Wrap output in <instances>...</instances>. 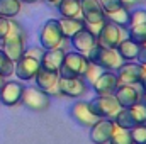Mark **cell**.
<instances>
[{
    "label": "cell",
    "instance_id": "cell-25",
    "mask_svg": "<svg viewBox=\"0 0 146 144\" xmlns=\"http://www.w3.org/2000/svg\"><path fill=\"white\" fill-rule=\"evenodd\" d=\"M21 9H22L21 0H0V17L14 19V17H17Z\"/></svg>",
    "mask_w": 146,
    "mask_h": 144
},
{
    "label": "cell",
    "instance_id": "cell-7",
    "mask_svg": "<svg viewBox=\"0 0 146 144\" xmlns=\"http://www.w3.org/2000/svg\"><path fill=\"white\" fill-rule=\"evenodd\" d=\"M90 85L87 83L85 78L76 76V78H60L56 83L58 95L68 97V98H80L88 92Z\"/></svg>",
    "mask_w": 146,
    "mask_h": 144
},
{
    "label": "cell",
    "instance_id": "cell-16",
    "mask_svg": "<svg viewBox=\"0 0 146 144\" xmlns=\"http://www.w3.org/2000/svg\"><path fill=\"white\" fill-rule=\"evenodd\" d=\"M70 114H72V117L80 124V126H83V127H92L97 120H99V117L92 112V108L88 105V102H85V100H78V102H75L72 105V110H70Z\"/></svg>",
    "mask_w": 146,
    "mask_h": 144
},
{
    "label": "cell",
    "instance_id": "cell-12",
    "mask_svg": "<svg viewBox=\"0 0 146 144\" xmlns=\"http://www.w3.org/2000/svg\"><path fill=\"white\" fill-rule=\"evenodd\" d=\"M39 68H41V63H39L37 58L24 54L21 59H17L14 63V75L21 81H33L36 73L39 71Z\"/></svg>",
    "mask_w": 146,
    "mask_h": 144
},
{
    "label": "cell",
    "instance_id": "cell-19",
    "mask_svg": "<svg viewBox=\"0 0 146 144\" xmlns=\"http://www.w3.org/2000/svg\"><path fill=\"white\" fill-rule=\"evenodd\" d=\"M58 80H60V75H58V73L44 70V68H39V71H37L36 76H34L36 87L39 90L49 93V95H58V90H56Z\"/></svg>",
    "mask_w": 146,
    "mask_h": 144
},
{
    "label": "cell",
    "instance_id": "cell-31",
    "mask_svg": "<svg viewBox=\"0 0 146 144\" xmlns=\"http://www.w3.org/2000/svg\"><path fill=\"white\" fill-rule=\"evenodd\" d=\"M138 22H146V10L139 7L131 10V24H138Z\"/></svg>",
    "mask_w": 146,
    "mask_h": 144
},
{
    "label": "cell",
    "instance_id": "cell-10",
    "mask_svg": "<svg viewBox=\"0 0 146 144\" xmlns=\"http://www.w3.org/2000/svg\"><path fill=\"white\" fill-rule=\"evenodd\" d=\"M95 36H97V44L99 46H104V48H109V49H115L119 41L122 39V29L119 26H115L114 22H110V20L106 19V22L102 24V27L99 29V32Z\"/></svg>",
    "mask_w": 146,
    "mask_h": 144
},
{
    "label": "cell",
    "instance_id": "cell-18",
    "mask_svg": "<svg viewBox=\"0 0 146 144\" xmlns=\"http://www.w3.org/2000/svg\"><path fill=\"white\" fill-rule=\"evenodd\" d=\"M65 54H66V49H65L63 46H61V48H54V49L42 51V54H41V58H39L41 68L58 73L60 68H61V65H63Z\"/></svg>",
    "mask_w": 146,
    "mask_h": 144
},
{
    "label": "cell",
    "instance_id": "cell-33",
    "mask_svg": "<svg viewBox=\"0 0 146 144\" xmlns=\"http://www.w3.org/2000/svg\"><path fill=\"white\" fill-rule=\"evenodd\" d=\"M9 31H10V19L0 17V42L3 41V37L9 34Z\"/></svg>",
    "mask_w": 146,
    "mask_h": 144
},
{
    "label": "cell",
    "instance_id": "cell-17",
    "mask_svg": "<svg viewBox=\"0 0 146 144\" xmlns=\"http://www.w3.org/2000/svg\"><path fill=\"white\" fill-rule=\"evenodd\" d=\"M112 127L114 122L112 119H99L90 129V141L94 144H109L110 141V134H112Z\"/></svg>",
    "mask_w": 146,
    "mask_h": 144
},
{
    "label": "cell",
    "instance_id": "cell-5",
    "mask_svg": "<svg viewBox=\"0 0 146 144\" xmlns=\"http://www.w3.org/2000/svg\"><path fill=\"white\" fill-rule=\"evenodd\" d=\"M63 41H65V37L61 34L60 20L58 19H48L39 31V46L44 51H48V49L61 48Z\"/></svg>",
    "mask_w": 146,
    "mask_h": 144
},
{
    "label": "cell",
    "instance_id": "cell-32",
    "mask_svg": "<svg viewBox=\"0 0 146 144\" xmlns=\"http://www.w3.org/2000/svg\"><path fill=\"white\" fill-rule=\"evenodd\" d=\"M99 3H100V7L104 9L106 14L115 10V9H119V7H122L121 5V0H99Z\"/></svg>",
    "mask_w": 146,
    "mask_h": 144
},
{
    "label": "cell",
    "instance_id": "cell-24",
    "mask_svg": "<svg viewBox=\"0 0 146 144\" xmlns=\"http://www.w3.org/2000/svg\"><path fill=\"white\" fill-rule=\"evenodd\" d=\"M112 122H114L117 127H122V129H133V127L138 124L136 119H134V115H133V112H131V108H121V110L114 115Z\"/></svg>",
    "mask_w": 146,
    "mask_h": 144
},
{
    "label": "cell",
    "instance_id": "cell-26",
    "mask_svg": "<svg viewBox=\"0 0 146 144\" xmlns=\"http://www.w3.org/2000/svg\"><path fill=\"white\" fill-rule=\"evenodd\" d=\"M127 37L131 41H134L136 44H145L146 42V22H138V24H131L127 29Z\"/></svg>",
    "mask_w": 146,
    "mask_h": 144
},
{
    "label": "cell",
    "instance_id": "cell-8",
    "mask_svg": "<svg viewBox=\"0 0 146 144\" xmlns=\"http://www.w3.org/2000/svg\"><path fill=\"white\" fill-rule=\"evenodd\" d=\"M88 105L99 119H114V115L121 110L114 95H97L88 102Z\"/></svg>",
    "mask_w": 146,
    "mask_h": 144
},
{
    "label": "cell",
    "instance_id": "cell-11",
    "mask_svg": "<svg viewBox=\"0 0 146 144\" xmlns=\"http://www.w3.org/2000/svg\"><path fill=\"white\" fill-rule=\"evenodd\" d=\"M26 85L17 80V81H5L0 88V102L5 107H15L21 104L22 95H24Z\"/></svg>",
    "mask_w": 146,
    "mask_h": 144
},
{
    "label": "cell",
    "instance_id": "cell-41",
    "mask_svg": "<svg viewBox=\"0 0 146 144\" xmlns=\"http://www.w3.org/2000/svg\"><path fill=\"white\" fill-rule=\"evenodd\" d=\"M3 83H5V78H3V76H0V88H2V85H3Z\"/></svg>",
    "mask_w": 146,
    "mask_h": 144
},
{
    "label": "cell",
    "instance_id": "cell-36",
    "mask_svg": "<svg viewBox=\"0 0 146 144\" xmlns=\"http://www.w3.org/2000/svg\"><path fill=\"white\" fill-rule=\"evenodd\" d=\"M138 63L146 65V42L139 46V54H138Z\"/></svg>",
    "mask_w": 146,
    "mask_h": 144
},
{
    "label": "cell",
    "instance_id": "cell-38",
    "mask_svg": "<svg viewBox=\"0 0 146 144\" xmlns=\"http://www.w3.org/2000/svg\"><path fill=\"white\" fill-rule=\"evenodd\" d=\"M46 2H48L49 5H58V2H60V0H46Z\"/></svg>",
    "mask_w": 146,
    "mask_h": 144
},
{
    "label": "cell",
    "instance_id": "cell-23",
    "mask_svg": "<svg viewBox=\"0 0 146 144\" xmlns=\"http://www.w3.org/2000/svg\"><path fill=\"white\" fill-rule=\"evenodd\" d=\"M60 20V27H61V34L63 37L68 41V39H72L78 31H82L83 27H85V22L82 20V19H65V17H61V19H58Z\"/></svg>",
    "mask_w": 146,
    "mask_h": 144
},
{
    "label": "cell",
    "instance_id": "cell-37",
    "mask_svg": "<svg viewBox=\"0 0 146 144\" xmlns=\"http://www.w3.org/2000/svg\"><path fill=\"white\" fill-rule=\"evenodd\" d=\"M138 85H139V88H141V92H146V73L143 75V78L139 80V83H138Z\"/></svg>",
    "mask_w": 146,
    "mask_h": 144
},
{
    "label": "cell",
    "instance_id": "cell-40",
    "mask_svg": "<svg viewBox=\"0 0 146 144\" xmlns=\"http://www.w3.org/2000/svg\"><path fill=\"white\" fill-rule=\"evenodd\" d=\"M141 100L146 104V92H141Z\"/></svg>",
    "mask_w": 146,
    "mask_h": 144
},
{
    "label": "cell",
    "instance_id": "cell-29",
    "mask_svg": "<svg viewBox=\"0 0 146 144\" xmlns=\"http://www.w3.org/2000/svg\"><path fill=\"white\" fill-rule=\"evenodd\" d=\"M129 132L134 144H146V124H136L133 129H129Z\"/></svg>",
    "mask_w": 146,
    "mask_h": 144
},
{
    "label": "cell",
    "instance_id": "cell-28",
    "mask_svg": "<svg viewBox=\"0 0 146 144\" xmlns=\"http://www.w3.org/2000/svg\"><path fill=\"white\" fill-rule=\"evenodd\" d=\"M14 75V61L3 53V49L0 48V76L9 78Z\"/></svg>",
    "mask_w": 146,
    "mask_h": 144
},
{
    "label": "cell",
    "instance_id": "cell-15",
    "mask_svg": "<svg viewBox=\"0 0 146 144\" xmlns=\"http://www.w3.org/2000/svg\"><path fill=\"white\" fill-rule=\"evenodd\" d=\"M68 42L72 44L73 51H78V53H82L83 56L97 44V36H95V32H92L88 27H83L82 31H78L72 39H68Z\"/></svg>",
    "mask_w": 146,
    "mask_h": 144
},
{
    "label": "cell",
    "instance_id": "cell-30",
    "mask_svg": "<svg viewBox=\"0 0 146 144\" xmlns=\"http://www.w3.org/2000/svg\"><path fill=\"white\" fill-rule=\"evenodd\" d=\"M129 108H131V112H133V115H134L138 124H146V104L143 100L136 102L133 107H129Z\"/></svg>",
    "mask_w": 146,
    "mask_h": 144
},
{
    "label": "cell",
    "instance_id": "cell-35",
    "mask_svg": "<svg viewBox=\"0 0 146 144\" xmlns=\"http://www.w3.org/2000/svg\"><path fill=\"white\" fill-rule=\"evenodd\" d=\"M42 51H44V49H42L41 46H39V48H26L24 54H26V56H33V58H37V59H39L41 54H42Z\"/></svg>",
    "mask_w": 146,
    "mask_h": 144
},
{
    "label": "cell",
    "instance_id": "cell-6",
    "mask_svg": "<svg viewBox=\"0 0 146 144\" xmlns=\"http://www.w3.org/2000/svg\"><path fill=\"white\" fill-rule=\"evenodd\" d=\"M21 104L33 112H46L51 105V95L37 87H26Z\"/></svg>",
    "mask_w": 146,
    "mask_h": 144
},
{
    "label": "cell",
    "instance_id": "cell-22",
    "mask_svg": "<svg viewBox=\"0 0 146 144\" xmlns=\"http://www.w3.org/2000/svg\"><path fill=\"white\" fill-rule=\"evenodd\" d=\"M106 19L110 20V22H114L115 26H119L121 29H129V26H131V10H127V9H124V7H119V9H115V10H112V12H107L106 14Z\"/></svg>",
    "mask_w": 146,
    "mask_h": 144
},
{
    "label": "cell",
    "instance_id": "cell-14",
    "mask_svg": "<svg viewBox=\"0 0 146 144\" xmlns=\"http://www.w3.org/2000/svg\"><path fill=\"white\" fill-rule=\"evenodd\" d=\"M114 98L121 108H129L141 100V88L138 85H119L114 92Z\"/></svg>",
    "mask_w": 146,
    "mask_h": 144
},
{
    "label": "cell",
    "instance_id": "cell-1",
    "mask_svg": "<svg viewBox=\"0 0 146 144\" xmlns=\"http://www.w3.org/2000/svg\"><path fill=\"white\" fill-rule=\"evenodd\" d=\"M26 42H27V32H26V29L19 22H15L14 19H10V31H9L7 36L3 37V41L0 42L3 53L15 63L17 59H21L24 56V51L27 48Z\"/></svg>",
    "mask_w": 146,
    "mask_h": 144
},
{
    "label": "cell",
    "instance_id": "cell-20",
    "mask_svg": "<svg viewBox=\"0 0 146 144\" xmlns=\"http://www.w3.org/2000/svg\"><path fill=\"white\" fill-rule=\"evenodd\" d=\"M115 51L119 53V56L122 58V61H136L138 54H139V44H136L129 37H122L119 41Z\"/></svg>",
    "mask_w": 146,
    "mask_h": 144
},
{
    "label": "cell",
    "instance_id": "cell-27",
    "mask_svg": "<svg viewBox=\"0 0 146 144\" xmlns=\"http://www.w3.org/2000/svg\"><path fill=\"white\" fill-rule=\"evenodd\" d=\"M109 144H134V141H133V137H131L129 129H122V127H117V126L114 124Z\"/></svg>",
    "mask_w": 146,
    "mask_h": 144
},
{
    "label": "cell",
    "instance_id": "cell-3",
    "mask_svg": "<svg viewBox=\"0 0 146 144\" xmlns=\"http://www.w3.org/2000/svg\"><path fill=\"white\" fill-rule=\"evenodd\" d=\"M90 61L78 51H66L63 65L60 68V78H76V76H85L87 68H88Z\"/></svg>",
    "mask_w": 146,
    "mask_h": 144
},
{
    "label": "cell",
    "instance_id": "cell-4",
    "mask_svg": "<svg viewBox=\"0 0 146 144\" xmlns=\"http://www.w3.org/2000/svg\"><path fill=\"white\" fill-rule=\"evenodd\" d=\"M82 5V20L85 22V27H88L92 32H99L102 24L106 22V12L100 7L99 0H80Z\"/></svg>",
    "mask_w": 146,
    "mask_h": 144
},
{
    "label": "cell",
    "instance_id": "cell-39",
    "mask_svg": "<svg viewBox=\"0 0 146 144\" xmlns=\"http://www.w3.org/2000/svg\"><path fill=\"white\" fill-rule=\"evenodd\" d=\"M22 3H36V2H39V0H21Z\"/></svg>",
    "mask_w": 146,
    "mask_h": 144
},
{
    "label": "cell",
    "instance_id": "cell-2",
    "mask_svg": "<svg viewBox=\"0 0 146 144\" xmlns=\"http://www.w3.org/2000/svg\"><path fill=\"white\" fill-rule=\"evenodd\" d=\"M85 58L92 65L99 66L100 70H107V71H115L124 63L115 49H109V48H104V46H99V44H95L85 54Z\"/></svg>",
    "mask_w": 146,
    "mask_h": 144
},
{
    "label": "cell",
    "instance_id": "cell-9",
    "mask_svg": "<svg viewBox=\"0 0 146 144\" xmlns=\"http://www.w3.org/2000/svg\"><path fill=\"white\" fill-rule=\"evenodd\" d=\"M143 75H145L143 65L138 61H124L115 70V76L119 80V85H138L139 80L143 78Z\"/></svg>",
    "mask_w": 146,
    "mask_h": 144
},
{
    "label": "cell",
    "instance_id": "cell-13",
    "mask_svg": "<svg viewBox=\"0 0 146 144\" xmlns=\"http://www.w3.org/2000/svg\"><path fill=\"white\" fill-rule=\"evenodd\" d=\"M90 87L95 92V95H114L115 88L119 87V80L115 76V71L102 70L90 83Z\"/></svg>",
    "mask_w": 146,
    "mask_h": 144
},
{
    "label": "cell",
    "instance_id": "cell-21",
    "mask_svg": "<svg viewBox=\"0 0 146 144\" xmlns=\"http://www.w3.org/2000/svg\"><path fill=\"white\" fill-rule=\"evenodd\" d=\"M56 7H58L60 17H65V19H82L80 0H60Z\"/></svg>",
    "mask_w": 146,
    "mask_h": 144
},
{
    "label": "cell",
    "instance_id": "cell-34",
    "mask_svg": "<svg viewBox=\"0 0 146 144\" xmlns=\"http://www.w3.org/2000/svg\"><path fill=\"white\" fill-rule=\"evenodd\" d=\"M143 2H146V0H121V5L124 9H127V10H133L136 7H139Z\"/></svg>",
    "mask_w": 146,
    "mask_h": 144
}]
</instances>
